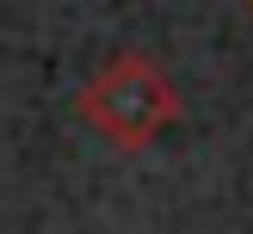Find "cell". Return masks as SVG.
Instances as JSON below:
<instances>
[{
  "instance_id": "obj_1",
  "label": "cell",
  "mask_w": 253,
  "mask_h": 234,
  "mask_svg": "<svg viewBox=\"0 0 253 234\" xmlns=\"http://www.w3.org/2000/svg\"><path fill=\"white\" fill-rule=\"evenodd\" d=\"M74 111H81V123L99 130L111 148L136 154V148L161 142V135L179 123V86L167 80V68H161L155 56L124 49V56H111L105 68L81 86Z\"/></svg>"
}]
</instances>
